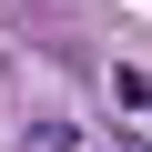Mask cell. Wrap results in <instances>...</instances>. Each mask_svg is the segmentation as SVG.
Segmentation results:
<instances>
[{
	"label": "cell",
	"mask_w": 152,
	"mask_h": 152,
	"mask_svg": "<svg viewBox=\"0 0 152 152\" xmlns=\"http://www.w3.org/2000/svg\"><path fill=\"white\" fill-rule=\"evenodd\" d=\"M31 152H91V142H81V132H61V122H41V132H31Z\"/></svg>",
	"instance_id": "2"
},
{
	"label": "cell",
	"mask_w": 152,
	"mask_h": 152,
	"mask_svg": "<svg viewBox=\"0 0 152 152\" xmlns=\"http://www.w3.org/2000/svg\"><path fill=\"white\" fill-rule=\"evenodd\" d=\"M112 102H122L132 122H152V71H142V61H112Z\"/></svg>",
	"instance_id": "1"
}]
</instances>
